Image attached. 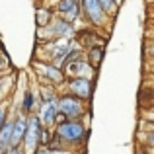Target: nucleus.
Returning <instances> with one entry per match:
<instances>
[{
    "label": "nucleus",
    "mask_w": 154,
    "mask_h": 154,
    "mask_svg": "<svg viewBox=\"0 0 154 154\" xmlns=\"http://www.w3.org/2000/svg\"><path fill=\"white\" fill-rule=\"evenodd\" d=\"M78 12H80V8H78V4H76L72 10H68L66 14H64V20L66 22H70V20H74V18H78Z\"/></svg>",
    "instance_id": "14"
},
{
    "label": "nucleus",
    "mask_w": 154,
    "mask_h": 154,
    "mask_svg": "<svg viewBox=\"0 0 154 154\" xmlns=\"http://www.w3.org/2000/svg\"><path fill=\"white\" fill-rule=\"evenodd\" d=\"M31 107H33V94L31 90H27L23 96V111H31Z\"/></svg>",
    "instance_id": "12"
},
{
    "label": "nucleus",
    "mask_w": 154,
    "mask_h": 154,
    "mask_svg": "<svg viewBox=\"0 0 154 154\" xmlns=\"http://www.w3.org/2000/svg\"><path fill=\"white\" fill-rule=\"evenodd\" d=\"M98 2H100V6H102L103 14H105V12H115L117 4H119L121 0H98Z\"/></svg>",
    "instance_id": "10"
},
{
    "label": "nucleus",
    "mask_w": 154,
    "mask_h": 154,
    "mask_svg": "<svg viewBox=\"0 0 154 154\" xmlns=\"http://www.w3.org/2000/svg\"><path fill=\"white\" fill-rule=\"evenodd\" d=\"M57 109H60L63 115H78V113L82 111V105L78 103L76 98H60Z\"/></svg>",
    "instance_id": "4"
},
{
    "label": "nucleus",
    "mask_w": 154,
    "mask_h": 154,
    "mask_svg": "<svg viewBox=\"0 0 154 154\" xmlns=\"http://www.w3.org/2000/svg\"><path fill=\"white\" fill-rule=\"evenodd\" d=\"M43 72L47 74V78L55 80V82H59V80L63 78V74H60V70H59V68H55V66H43Z\"/></svg>",
    "instance_id": "11"
},
{
    "label": "nucleus",
    "mask_w": 154,
    "mask_h": 154,
    "mask_svg": "<svg viewBox=\"0 0 154 154\" xmlns=\"http://www.w3.org/2000/svg\"><path fill=\"white\" fill-rule=\"evenodd\" d=\"M4 66V57H0V68Z\"/></svg>",
    "instance_id": "18"
},
{
    "label": "nucleus",
    "mask_w": 154,
    "mask_h": 154,
    "mask_svg": "<svg viewBox=\"0 0 154 154\" xmlns=\"http://www.w3.org/2000/svg\"><path fill=\"white\" fill-rule=\"evenodd\" d=\"M59 137H63V139L66 140H80L84 137V127L80 123H63L59 125Z\"/></svg>",
    "instance_id": "3"
},
{
    "label": "nucleus",
    "mask_w": 154,
    "mask_h": 154,
    "mask_svg": "<svg viewBox=\"0 0 154 154\" xmlns=\"http://www.w3.org/2000/svg\"><path fill=\"white\" fill-rule=\"evenodd\" d=\"M70 88L80 98H88V96H90V82H88L86 78H74L70 82Z\"/></svg>",
    "instance_id": "7"
},
{
    "label": "nucleus",
    "mask_w": 154,
    "mask_h": 154,
    "mask_svg": "<svg viewBox=\"0 0 154 154\" xmlns=\"http://www.w3.org/2000/svg\"><path fill=\"white\" fill-rule=\"evenodd\" d=\"M49 20H51V12L49 10H47V8H45V10H43V8H39V10H37V26H47V23H49Z\"/></svg>",
    "instance_id": "9"
},
{
    "label": "nucleus",
    "mask_w": 154,
    "mask_h": 154,
    "mask_svg": "<svg viewBox=\"0 0 154 154\" xmlns=\"http://www.w3.org/2000/svg\"><path fill=\"white\" fill-rule=\"evenodd\" d=\"M92 59H94V64H98L100 59H102V51H100V49H94V51L90 53V60Z\"/></svg>",
    "instance_id": "15"
},
{
    "label": "nucleus",
    "mask_w": 154,
    "mask_h": 154,
    "mask_svg": "<svg viewBox=\"0 0 154 154\" xmlns=\"http://www.w3.org/2000/svg\"><path fill=\"white\" fill-rule=\"evenodd\" d=\"M41 154H63V152H59V150H45V152H41Z\"/></svg>",
    "instance_id": "17"
},
{
    "label": "nucleus",
    "mask_w": 154,
    "mask_h": 154,
    "mask_svg": "<svg viewBox=\"0 0 154 154\" xmlns=\"http://www.w3.org/2000/svg\"><path fill=\"white\" fill-rule=\"evenodd\" d=\"M26 119L23 117H20L16 123H12V146H16V144L20 143V140L23 139V133H26Z\"/></svg>",
    "instance_id": "8"
},
{
    "label": "nucleus",
    "mask_w": 154,
    "mask_h": 154,
    "mask_svg": "<svg viewBox=\"0 0 154 154\" xmlns=\"http://www.w3.org/2000/svg\"><path fill=\"white\" fill-rule=\"evenodd\" d=\"M82 8H84V14L88 16V20H90L92 23H96V26L103 23L105 14H103V10H102L98 0H82Z\"/></svg>",
    "instance_id": "2"
},
{
    "label": "nucleus",
    "mask_w": 154,
    "mask_h": 154,
    "mask_svg": "<svg viewBox=\"0 0 154 154\" xmlns=\"http://www.w3.org/2000/svg\"><path fill=\"white\" fill-rule=\"evenodd\" d=\"M26 133H23V139L26 140V150L27 152H35V146H37V140H39V127H41V123H39L37 117H31L29 121H26Z\"/></svg>",
    "instance_id": "1"
},
{
    "label": "nucleus",
    "mask_w": 154,
    "mask_h": 154,
    "mask_svg": "<svg viewBox=\"0 0 154 154\" xmlns=\"http://www.w3.org/2000/svg\"><path fill=\"white\" fill-rule=\"evenodd\" d=\"M74 6H76V2H72V0H60L59 2V12L60 14H66V12L72 10Z\"/></svg>",
    "instance_id": "13"
},
{
    "label": "nucleus",
    "mask_w": 154,
    "mask_h": 154,
    "mask_svg": "<svg viewBox=\"0 0 154 154\" xmlns=\"http://www.w3.org/2000/svg\"><path fill=\"white\" fill-rule=\"evenodd\" d=\"M72 2H76V0H72Z\"/></svg>",
    "instance_id": "20"
},
{
    "label": "nucleus",
    "mask_w": 154,
    "mask_h": 154,
    "mask_svg": "<svg viewBox=\"0 0 154 154\" xmlns=\"http://www.w3.org/2000/svg\"><path fill=\"white\" fill-rule=\"evenodd\" d=\"M12 146V123H4L0 129V154Z\"/></svg>",
    "instance_id": "6"
},
{
    "label": "nucleus",
    "mask_w": 154,
    "mask_h": 154,
    "mask_svg": "<svg viewBox=\"0 0 154 154\" xmlns=\"http://www.w3.org/2000/svg\"><path fill=\"white\" fill-rule=\"evenodd\" d=\"M55 115H57L55 102H45V103H43L41 113H39V123H45V125L55 123Z\"/></svg>",
    "instance_id": "5"
},
{
    "label": "nucleus",
    "mask_w": 154,
    "mask_h": 154,
    "mask_svg": "<svg viewBox=\"0 0 154 154\" xmlns=\"http://www.w3.org/2000/svg\"><path fill=\"white\" fill-rule=\"evenodd\" d=\"M10 154H20V150H18V148H14V150H12Z\"/></svg>",
    "instance_id": "19"
},
{
    "label": "nucleus",
    "mask_w": 154,
    "mask_h": 154,
    "mask_svg": "<svg viewBox=\"0 0 154 154\" xmlns=\"http://www.w3.org/2000/svg\"><path fill=\"white\" fill-rule=\"evenodd\" d=\"M6 123V109L0 107V129H2V125Z\"/></svg>",
    "instance_id": "16"
}]
</instances>
